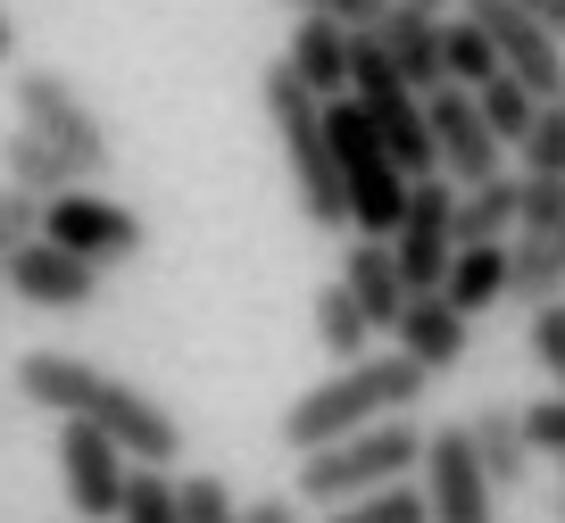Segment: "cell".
<instances>
[{
  "instance_id": "22",
  "label": "cell",
  "mask_w": 565,
  "mask_h": 523,
  "mask_svg": "<svg viewBox=\"0 0 565 523\" xmlns=\"http://www.w3.org/2000/svg\"><path fill=\"white\" fill-rule=\"evenodd\" d=\"M508 249L515 242H482V249H458V266H449V282H441V299L475 324L482 308H499L508 299Z\"/></svg>"
},
{
  "instance_id": "13",
  "label": "cell",
  "mask_w": 565,
  "mask_h": 523,
  "mask_svg": "<svg viewBox=\"0 0 565 523\" xmlns=\"http://www.w3.org/2000/svg\"><path fill=\"white\" fill-rule=\"evenodd\" d=\"M100 266L67 258L58 242H25L18 258H9V291L25 299V308H51V316H84L92 299H100Z\"/></svg>"
},
{
  "instance_id": "5",
  "label": "cell",
  "mask_w": 565,
  "mask_h": 523,
  "mask_svg": "<svg viewBox=\"0 0 565 523\" xmlns=\"http://www.w3.org/2000/svg\"><path fill=\"white\" fill-rule=\"evenodd\" d=\"M324 125H333V158H341V192H350V233H366V242H391L407 216V192H416V174L391 158V141L374 134V117L358 100H333L324 108Z\"/></svg>"
},
{
  "instance_id": "31",
  "label": "cell",
  "mask_w": 565,
  "mask_h": 523,
  "mask_svg": "<svg viewBox=\"0 0 565 523\" xmlns=\"http://www.w3.org/2000/svg\"><path fill=\"white\" fill-rule=\"evenodd\" d=\"M25 242H42V200H25V192L0 183V282H9V258H18Z\"/></svg>"
},
{
  "instance_id": "8",
  "label": "cell",
  "mask_w": 565,
  "mask_h": 523,
  "mask_svg": "<svg viewBox=\"0 0 565 523\" xmlns=\"http://www.w3.org/2000/svg\"><path fill=\"white\" fill-rule=\"evenodd\" d=\"M416 490H424V506H433V523H499V482L482 473L466 424H441V433L424 440Z\"/></svg>"
},
{
  "instance_id": "33",
  "label": "cell",
  "mask_w": 565,
  "mask_h": 523,
  "mask_svg": "<svg viewBox=\"0 0 565 523\" xmlns=\"http://www.w3.org/2000/svg\"><path fill=\"white\" fill-rule=\"evenodd\" d=\"M282 9H300V18H324V25H350V34H374L391 0H282Z\"/></svg>"
},
{
  "instance_id": "39",
  "label": "cell",
  "mask_w": 565,
  "mask_h": 523,
  "mask_svg": "<svg viewBox=\"0 0 565 523\" xmlns=\"http://www.w3.org/2000/svg\"><path fill=\"white\" fill-rule=\"evenodd\" d=\"M399 9H424V18H449V9H458V0H399Z\"/></svg>"
},
{
  "instance_id": "14",
  "label": "cell",
  "mask_w": 565,
  "mask_h": 523,
  "mask_svg": "<svg viewBox=\"0 0 565 523\" xmlns=\"http://www.w3.org/2000/svg\"><path fill=\"white\" fill-rule=\"evenodd\" d=\"M341 282L358 291V308H366L374 332H399V316L416 308V282L399 275L391 242H366V233H350V242H341Z\"/></svg>"
},
{
  "instance_id": "32",
  "label": "cell",
  "mask_w": 565,
  "mask_h": 523,
  "mask_svg": "<svg viewBox=\"0 0 565 523\" xmlns=\"http://www.w3.org/2000/svg\"><path fill=\"white\" fill-rule=\"evenodd\" d=\"M524 174H565V100L541 108V125L524 141Z\"/></svg>"
},
{
  "instance_id": "29",
  "label": "cell",
  "mask_w": 565,
  "mask_h": 523,
  "mask_svg": "<svg viewBox=\"0 0 565 523\" xmlns=\"http://www.w3.org/2000/svg\"><path fill=\"white\" fill-rule=\"evenodd\" d=\"M324 523H433V506H424V490H416V482H399V490H383V499L333 506Z\"/></svg>"
},
{
  "instance_id": "40",
  "label": "cell",
  "mask_w": 565,
  "mask_h": 523,
  "mask_svg": "<svg viewBox=\"0 0 565 523\" xmlns=\"http://www.w3.org/2000/svg\"><path fill=\"white\" fill-rule=\"evenodd\" d=\"M548 515H557V523H565V490H557V506H548Z\"/></svg>"
},
{
  "instance_id": "27",
  "label": "cell",
  "mask_w": 565,
  "mask_h": 523,
  "mask_svg": "<svg viewBox=\"0 0 565 523\" xmlns=\"http://www.w3.org/2000/svg\"><path fill=\"white\" fill-rule=\"evenodd\" d=\"M117 523H183V482H175V473H159V466H134Z\"/></svg>"
},
{
  "instance_id": "36",
  "label": "cell",
  "mask_w": 565,
  "mask_h": 523,
  "mask_svg": "<svg viewBox=\"0 0 565 523\" xmlns=\"http://www.w3.org/2000/svg\"><path fill=\"white\" fill-rule=\"evenodd\" d=\"M249 523H300V499H291V490H258V499H249Z\"/></svg>"
},
{
  "instance_id": "2",
  "label": "cell",
  "mask_w": 565,
  "mask_h": 523,
  "mask_svg": "<svg viewBox=\"0 0 565 523\" xmlns=\"http://www.w3.org/2000/svg\"><path fill=\"white\" fill-rule=\"evenodd\" d=\"M424 391H433V374H424L416 357H399V349H391V357H358V366L308 383L300 399L282 407V449L317 457V449H333V440L374 433V424H399Z\"/></svg>"
},
{
  "instance_id": "9",
  "label": "cell",
  "mask_w": 565,
  "mask_h": 523,
  "mask_svg": "<svg viewBox=\"0 0 565 523\" xmlns=\"http://www.w3.org/2000/svg\"><path fill=\"white\" fill-rule=\"evenodd\" d=\"M391 258L416 291H441L449 266H458V183L449 174H424L416 192H407V216L391 233Z\"/></svg>"
},
{
  "instance_id": "15",
  "label": "cell",
  "mask_w": 565,
  "mask_h": 523,
  "mask_svg": "<svg viewBox=\"0 0 565 523\" xmlns=\"http://www.w3.org/2000/svg\"><path fill=\"white\" fill-rule=\"evenodd\" d=\"M391 349H399V357H416L424 374H458V366H466V349H475V324H466V316L449 308L441 291H416V308L399 316Z\"/></svg>"
},
{
  "instance_id": "17",
  "label": "cell",
  "mask_w": 565,
  "mask_h": 523,
  "mask_svg": "<svg viewBox=\"0 0 565 523\" xmlns=\"http://www.w3.org/2000/svg\"><path fill=\"white\" fill-rule=\"evenodd\" d=\"M350 51H358L350 25L300 18V25H291V42H282V67H291V75H300V84L317 92L324 108H333V100H350Z\"/></svg>"
},
{
  "instance_id": "23",
  "label": "cell",
  "mask_w": 565,
  "mask_h": 523,
  "mask_svg": "<svg viewBox=\"0 0 565 523\" xmlns=\"http://www.w3.org/2000/svg\"><path fill=\"white\" fill-rule=\"evenodd\" d=\"M317 341H324V357H341V366H358V357H374V324H366V308H358V291L350 282H324L317 291Z\"/></svg>"
},
{
  "instance_id": "24",
  "label": "cell",
  "mask_w": 565,
  "mask_h": 523,
  "mask_svg": "<svg viewBox=\"0 0 565 523\" xmlns=\"http://www.w3.org/2000/svg\"><path fill=\"white\" fill-rule=\"evenodd\" d=\"M350 100L366 108V117H391L399 100H424V92L391 67V51H383L374 34H358V51H350Z\"/></svg>"
},
{
  "instance_id": "30",
  "label": "cell",
  "mask_w": 565,
  "mask_h": 523,
  "mask_svg": "<svg viewBox=\"0 0 565 523\" xmlns=\"http://www.w3.org/2000/svg\"><path fill=\"white\" fill-rule=\"evenodd\" d=\"M524 233L565 242V174H524Z\"/></svg>"
},
{
  "instance_id": "11",
  "label": "cell",
  "mask_w": 565,
  "mask_h": 523,
  "mask_svg": "<svg viewBox=\"0 0 565 523\" xmlns=\"http://www.w3.org/2000/svg\"><path fill=\"white\" fill-rule=\"evenodd\" d=\"M424 117H433V150H441V174L458 183V192H482V183L508 174V141L491 134V117H482L475 92L441 84L433 100H424Z\"/></svg>"
},
{
  "instance_id": "34",
  "label": "cell",
  "mask_w": 565,
  "mask_h": 523,
  "mask_svg": "<svg viewBox=\"0 0 565 523\" xmlns=\"http://www.w3.org/2000/svg\"><path fill=\"white\" fill-rule=\"evenodd\" d=\"M524 341H532V357H541V374H557V391H565V308L524 316Z\"/></svg>"
},
{
  "instance_id": "38",
  "label": "cell",
  "mask_w": 565,
  "mask_h": 523,
  "mask_svg": "<svg viewBox=\"0 0 565 523\" xmlns=\"http://www.w3.org/2000/svg\"><path fill=\"white\" fill-rule=\"evenodd\" d=\"M9 51H18V25H9V9H0V67H9Z\"/></svg>"
},
{
  "instance_id": "12",
  "label": "cell",
  "mask_w": 565,
  "mask_h": 523,
  "mask_svg": "<svg viewBox=\"0 0 565 523\" xmlns=\"http://www.w3.org/2000/svg\"><path fill=\"white\" fill-rule=\"evenodd\" d=\"M125 482H134V457L117 440L92 433V424H58V490H67L75 523H117Z\"/></svg>"
},
{
  "instance_id": "21",
  "label": "cell",
  "mask_w": 565,
  "mask_h": 523,
  "mask_svg": "<svg viewBox=\"0 0 565 523\" xmlns=\"http://www.w3.org/2000/svg\"><path fill=\"white\" fill-rule=\"evenodd\" d=\"M515 233H524V174H499L482 192H458V249L515 242Z\"/></svg>"
},
{
  "instance_id": "6",
  "label": "cell",
  "mask_w": 565,
  "mask_h": 523,
  "mask_svg": "<svg viewBox=\"0 0 565 523\" xmlns=\"http://www.w3.org/2000/svg\"><path fill=\"white\" fill-rule=\"evenodd\" d=\"M18 125L51 141V150L67 158L75 174H84V183L117 167V141H108V125L92 117V100L75 92V75H58V67H18Z\"/></svg>"
},
{
  "instance_id": "1",
  "label": "cell",
  "mask_w": 565,
  "mask_h": 523,
  "mask_svg": "<svg viewBox=\"0 0 565 523\" xmlns=\"http://www.w3.org/2000/svg\"><path fill=\"white\" fill-rule=\"evenodd\" d=\"M18 391H25V407H42V416H58V424H92V433H108L134 466L167 473L183 457L175 407H159L150 391H134L125 374L92 366V357H75V349H25V357H18Z\"/></svg>"
},
{
  "instance_id": "4",
  "label": "cell",
  "mask_w": 565,
  "mask_h": 523,
  "mask_svg": "<svg viewBox=\"0 0 565 523\" xmlns=\"http://www.w3.org/2000/svg\"><path fill=\"white\" fill-rule=\"evenodd\" d=\"M424 424H374V433H358V440H333V449H317V457H300V473H291V499L300 506H358V499H383V490H399V482H416L424 473Z\"/></svg>"
},
{
  "instance_id": "25",
  "label": "cell",
  "mask_w": 565,
  "mask_h": 523,
  "mask_svg": "<svg viewBox=\"0 0 565 523\" xmlns=\"http://www.w3.org/2000/svg\"><path fill=\"white\" fill-rule=\"evenodd\" d=\"M441 58H449V84H458V92H491L499 75H508V67H499V51H491V34H482L475 18H449Z\"/></svg>"
},
{
  "instance_id": "26",
  "label": "cell",
  "mask_w": 565,
  "mask_h": 523,
  "mask_svg": "<svg viewBox=\"0 0 565 523\" xmlns=\"http://www.w3.org/2000/svg\"><path fill=\"white\" fill-rule=\"evenodd\" d=\"M475 100H482V117H491V134L508 141V158H524V141H532V125H541V108H548V100H532L515 75H499V84H491V92H475Z\"/></svg>"
},
{
  "instance_id": "3",
  "label": "cell",
  "mask_w": 565,
  "mask_h": 523,
  "mask_svg": "<svg viewBox=\"0 0 565 523\" xmlns=\"http://www.w3.org/2000/svg\"><path fill=\"white\" fill-rule=\"evenodd\" d=\"M258 100H266V125H275V150L291 167V200L317 233H350V192H341V158H333V125H324V100L300 84V75L266 67L258 75Z\"/></svg>"
},
{
  "instance_id": "28",
  "label": "cell",
  "mask_w": 565,
  "mask_h": 523,
  "mask_svg": "<svg viewBox=\"0 0 565 523\" xmlns=\"http://www.w3.org/2000/svg\"><path fill=\"white\" fill-rule=\"evenodd\" d=\"M183 523H249V499H233L225 473H192L183 482Z\"/></svg>"
},
{
  "instance_id": "7",
  "label": "cell",
  "mask_w": 565,
  "mask_h": 523,
  "mask_svg": "<svg viewBox=\"0 0 565 523\" xmlns=\"http://www.w3.org/2000/svg\"><path fill=\"white\" fill-rule=\"evenodd\" d=\"M42 242H58L67 258H84V266H125V258H141V242H150V225H141L125 200H108V192H58L51 209H42Z\"/></svg>"
},
{
  "instance_id": "18",
  "label": "cell",
  "mask_w": 565,
  "mask_h": 523,
  "mask_svg": "<svg viewBox=\"0 0 565 523\" xmlns=\"http://www.w3.org/2000/svg\"><path fill=\"white\" fill-rule=\"evenodd\" d=\"M466 433H475V457H482V473H491V482H499V499H508V490H524V473H532L524 407L491 399V407H475V416H466Z\"/></svg>"
},
{
  "instance_id": "16",
  "label": "cell",
  "mask_w": 565,
  "mask_h": 523,
  "mask_svg": "<svg viewBox=\"0 0 565 523\" xmlns=\"http://www.w3.org/2000/svg\"><path fill=\"white\" fill-rule=\"evenodd\" d=\"M374 42L391 51V67H399L407 84L424 92V100H433V92L449 84V58H441L449 18H424V9H399V0H391V9H383V25H374Z\"/></svg>"
},
{
  "instance_id": "19",
  "label": "cell",
  "mask_w": 565,
  "mask_h": 523,
  "mask_svg": "<svg viewBox=\"0 0 565 523\" xmlns=\"http://www.w3.org/2000/svg\"><path fill=\"white\" fill-rule=\"evenodd\" d=\"M0 183L25 192V200H42V209H51L58 192H84V174H75L42 134H25V125H9V141H0Z\"/></svg>"
},
{
  "instance_id": "20",
  "label": "cell",
  "mask_w": 565,
  "mask_h": 523,
  "mask_svg": "<svg viewBox=\"0 0 565 523\" xmlns=\"http://www.w3.org/2000/svg\"><path fill=\"white\" fill-rule=\"evenodd\" d=\"M508 308H524V316L565 308V242L515 233V249H508Z\"/></svg>"
},
{
  "instance_id": "10",
  "label": "cell",
  "mask_w": 565,
  "mask_h": 523,
  "mask_svg": "<svg viewBox=\"0 0 565 523\" xmlns=\"http://www.w3.org/2000/svg\"><path fill=\"white\" fill-rule=\"evenodd\" d=\"M458 18H475L482 34H491L499 67H508L532 100H565V42L548 34L541 18H524L515 0H458Z\"/></svg>"
},
{
  "instance_id": "35",
  "label": "cell",
  "mask_w": 565,
  "mask_h": 523,
  "mask_svg": "<svg viewBox=\"0 0 565 523\" xmlns=\"http://www.w3.org/2000/svg\"><path fill=\"white\" fill-rule=\"evenodd\" d=\"M524 440H532V457H557V466H565V391L524 407Z\"/></svg>"
},
{
  "instance_id": "37",
  "label": "cell",
  "mask_w": 565,
  "mask_h": 523,
  "mask_svg": "<svg viewBox=\"0 0 565 523\" xmlns=\"http://www.w3.org/2000/svg\"><path fill=\"white\" fill-rule=\"evenodd\" d=\"M515 9H524V18H541V25H548V34H557V42H565V0H515Z\"/></svg>"
}]
</instances>
